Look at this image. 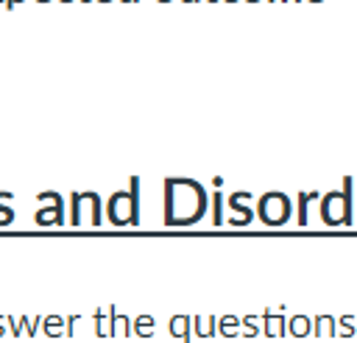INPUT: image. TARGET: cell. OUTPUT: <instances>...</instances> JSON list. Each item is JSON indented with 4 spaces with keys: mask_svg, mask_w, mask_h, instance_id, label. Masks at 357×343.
Wrapping results in <instances>:
<instances>
[{
    "mask_svg": "<svg viewBox=\"0 0 357 343\" xmlns=\"http://www.w3.org/2000/svg\"><path fill=\"white\" fill-rule=\"evenodd\" d=\"M109 215L114 223H128L134 218V195L131 192H120L109 201Z\"/></svg>",
    "mask_w": 357,
    "mask_h": 343,
    "instance_id": "6da1fadb",
    "label": "cell"
}]
</instances>
